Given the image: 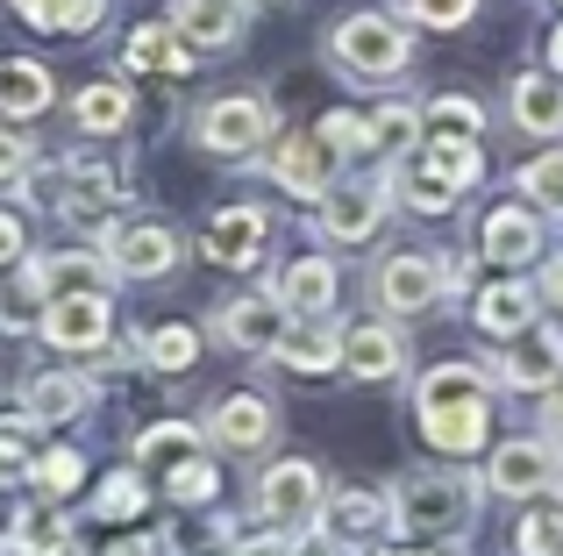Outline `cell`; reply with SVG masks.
<instances>
[{"mask_svg":"<svg viewBox=\"0 0 563 556\" xmlns=\"http://www.w3.org/2000/svg\"><path fill=\"white\" fill-rule=\"evenodd\" d=\"M385 529L399 543H464L478 529V478L435 464V471H407L385 492Z\"/></svg>","mask_w":563,"mask_h":556,"instance_id":"6da1fadb","label":"cell"},{"mask_svg":"<svg viewBox=\"0 0 563 556\" xmlns=\"http://www.w3.org/2000/svg\"><path fill=\"white\" fill-rule=\"evenodd\" d=\"M413 414H421V435L442 457H478L493 443V386H485L478 364H435V371H421Z\"/></svg>","mask_w":563,"mask_h":556,"instance_id":"7a4b0ae2","label":"cell"},{"mask_svg":"<svg viewBox=\"0 0 563 556\" xmlns=\"http://www.w3.org/2000/svg\"><path fill=\"white\" fill-rule=\"evenodd\" d=\"M329 65L343 71V79L393 86V79H407V65H413V29L385 8H357L329 29Z\"/></svg>","mask_w":563,"mask_h":556,"instance_id":"3957f363","label":"cell"},{"mask_svg":"<svg viewBox=\"0 0 563 556\" xmlns=\"http://www.w3.org/2000/svg\"><path fill=\"white\" fill-rule=\"evenodd\" d=\"M478 179H485V151H478V143L428 136L421 151L393 171V200H407L413 214H450Z\"/></svg>","mask_w":563,"mask_h":556,"instance_id":"277c9868","label":"cell"},{"mask_svg":"<svg viewBox=\"0 0 563 556\" xmlns=\"http://www.w3.org/2000/svg\"><path fill=\"white\" fill-rule=\"evenodd\" d=\"M278 136V114L264 93H214L200 114H192V143L221 165H257Z\"/></svg>","mask_w":563,"mask_h":556,"instance_id":"5b68a950","label":"cell"},{"mask_svg":"<svg viewBox=\"0 0 563 556\" xmlns=\"http://www.w3.org/2000/svg\"><path fill=\"white\" fill-rule=\"evenodd\" d=\"M321 507H329V478H321V464L307 457H286L272 464V471L257 478V514L272 521V535H314L321 529Z\"/></svg>","mask_w":563,"mask_h":556,"instance_id":"8992f818","label":"cell"},{"mask_svg":"<svg viewBox=\"0 0 563 556\" xmlns=\"http://www.w3.org/2000/svg\"><path fill=\"white\" fill-rule=\"evenodd\" d=\"M450 286H464V265H456V257H435V251H393L372 271V300L385 314H428Z\"/></svg>","mask_w":563,"mask_h":556,"instance_id":"52a82bcc","label":"cell"},{"mask_svg":"<svg viewBox=\"0 0 563 556\" xmlns=\"http://www.w3.org/2000/svg\"><path fill=\"white\" fill-rule=\"evenodd\" d=\"M393 214V186L385 179H350V186H329L314 200V236L335 243V251H364V243L385 229Z\"/></svg>","mask_w":563,"mask_h":556,"instance_id":"ba28073f","label":"cell"},{"mask_svg":"<svg viewBox=\"0 0 563 556\" xmlns=\"http://www.w3.org/2000/svg\"><path fill=\"white\" fill-rule=\"evenodd\" d=\"M207 329H214V343L235 349V357H272L278 335L292 329V314L272 286H250V292H229V300L207 314Z\"/></svg>","mask_w":563,"mask_h":556,"instance_id":"9c48e42d","label":"cell"},{"mask_svg":"<svg viewBox=\"0 0 563 556\" xmlns=\"http://www.w3.org/2000/svg\"><path fill=\"white\" fill-rule=\"evenodd\" d=\"M114 335V292H57L43 307V343L57 357H100Z\"/></svg>","mask_w":563,"mask_h":556,"instance_id":"30bf717a","label":"cell"},{"mask_svg":"<svg viewBox=\"0 0 563 556\" xmlns=\"http://www.w3.org/2000/svg\"><path fill=\"white\" fill-rule=\"evenodd\" d=\"M108 271L114 278H136V286H151V278H172L179 271V257H186V236L179 229H165V222H114L108 229Z\"/></svg>","mask_w":563,"mask_h":556,"instance_id":"8fae6325","label":"cell"},{"mask_svg":"<svg viewBox=\"0 0 563 556\" xmlns=\"http://www.w3.org/2000/svg\"><path fill=\"white\" fill-rule=\"evenodd\" d=\"M563 443L550 435H514V443L493 449V464H485V486L499 492V500H542V492H556L563 478Z\"/></svg>","mask_w":563,"mask_h":556,"instance_id":"7c38bea8","label":"cell"},{"mask_svg":"<svg viewBox=\"0 0 563 556\" xmlns=\"http://www.w3.org/2000/svg\"><path fill=\"white\" fill-rule=\"evenodd\" d=\"M272 251V214L264 208H214L200 229V257L221 271H250L257 257Z\"/></svg>","mask_w":563,"mask_h":556,"instance_id":"4fadbf2b","label":"cell"},{"mask_svg":"<svg viewBox=\"0 0 563 556\" xmlns=\"http://www.w3.org/2000/svg\"><path fill=\"white\" fill-rule=\"evenodd\" d=\"M257 165L272 171V186H278V193H292V200H321L335 186L329 143H321V136H300V129H292V136H272V151H264Z\"/></svg>","mask_w":563,"mask_h":556,"instance_id":"5bb4252c","label":"cell"},{"mask_svg":"<svg viewBox=\"0 0 563 556\" xmlns=\"http://www.w3.org/2000/svg\"><path fill=\"white\" fill-rule=\"evenodd\" d=\"M200 435H207L214 449H235V457H257V449L278 435V407L264 400V392H229V400H214V407H207Z\"/></svg>","mask_w":563,"mask_h":556,"instance_id":"9a60e30c","label":"cell"},{"mask_svg":"<svg viewBox=\"0 0 563 556\" xmlns=\"http://www.w3.org/2000/svg\"><path fill=\"white\" fill-rule=\"evenodd\" d=\"M100 400V386L86 371H65V364H51V371H29L22 378V414L36 421V429H65V421H86Z\"/></svg>","mask_w":563,"mask_h":556,"instance_id":"2e32d148","label":"cell"},{"mask_svg":"<svg viewBox=\"0 0 563 556\" xmlns=\"http://www.w3.org/2000/svg\"><path fill=\"white\" fill-rule=\"evenodd\" d=\"M499 378H507L514 392H556L563 386V329H521L507 343V357H499Z\"/></svg>","mask_w":563,"mask_h":556,"instance_id":"e0dca14e","label":"cell"},{"mask_svg":"<svg viewBox=\"0 0 563 556\" xmlns=\"http://www.w3.org/2000/svg\"><path fill=\"white\" fill-rule=\"evenodd\" d=\"M343 371L357 386H393L407 371V343H399L393 321H350L343 329Z\"/></svg>","mask_w":563,"mask_h":556,"instance_id":"ac0fdd59","label":"cell"},{"mask_svg":"<svg viewBox=\"0 0 563 556\" xmlns=\"http://www.w3.org/2000/svg\"><path fill=\"white\" fill-rule=\"evenodd\" d=\"M478 251L493 257L499 271H521V265H536V257H542V214H536V208H521V200L493 208V214H485V236H478Z\"/></svg>","mask_w":563,"mask_h":556,"instance_id":"d6986e66","label":"cell"},{"mask_svg":"<svg viewBox=\"0 0 563 556\" xmlns=\"http://www.w3.org/2000/svg\"><path fill=\"white\" fill-rule=\"evenodd\" d=\"M286 371H300V378H329V371H343V321L335 314H321V321H292L286 335H278V349H272Z\"/></svg>","mask_w":563,"mask_h":556,"instance_id":"ffe728a7","label":"cell"},{"mask_svg":"<svg viewBox=\"0 0 563 556\" xmlns=\"http://www.w3.org/2000/svg\"><path fill=\"white\" fill-rule=\"evenodd\" d=\"M172 29L192 51H229L250 29V0H172Z\"/></svg>","mask_w":563,"mask_h":556,"instance_id":"44dd1931","label":"cell"},{"mask_svg":"<svg viewBox=\"0 0 563 556\" xmlns=\"http://www.w3.org/2000/svg\"><path fill=\"white\" fill-rule=\"evenodd\" d=\"M278 300H286V314L292 321H321V314H335V292H343V271L329 265V257H292L286 271H278Z\"/></svg>","mask_w":563,"mask_h":556,"instance_id":"7402d4cb","label":"cell"},{"mask_svg":"<svg viewBox=\"0 0 563 556\" xmlns=\"http://www.w3.org/2000/svg\"><path fill=\"white\" fill-rule=\"evenodd\" d=\"M43 307H51V286H43V257L36 265H0V329L8 335H43Z\"/></svg>","mask_w":563,"mask_h":556,"instance_id":"603a6c76","label":"cell"},{"mask_svg":"<svg viewBox=\"0 0 563 556\" xmlns=\"http://www.w3.org/2000/svg\"><path fill=\"white\" fill-rule=\"evenodd\" d=\"M536 286H521V278H499V286H485L478 300H471V321H478L493 343H514L521 329H536Z\"/></svg>","mask_w":563,"mask_h":556,"instance_id":"cb8c5ba5","label":"cell"},{"mask_svg":"<svg viewBox=\"0 0 563 556\" xmlns=\"http://www.w3.org/2000/svg\"><path fill=\"white\" fill-rule=\"evenodd\" d=\"M129 114H136V93L122 79H93L71 93V129H86V136H122Z\"/></svg>","mask_w":563,"mask_h":556,"instance_id":"d4e9b609","label":"cell"},{"mask_svg":"<svg viewBox=\"0 0 563 556\" xmlns=\"http://www.w3.org/2000/svg\"><path fill=\"white\" fill-rule=\"evenodd\" d=\"M51 100H57V86L36 57H0V114L8 122H36Z\"/></svg>","mask_w":563,"mask_h":556,"instance_id":"484cf974","label":"cell"},{"mask_svg":"<svg viewBox=\"0 0 563 556\" xmlns=\"http://www.w3.org/2000/svg\"><path fill=\"white\" fill-rule=\"evenodd\" d=\"M385 529V492L372 486H329V507H321V535L335 543H357V535Z\"/></svg>","mask_w":563,"mask_h":556,"instance_id":"4316f807","label":"cell"},{"mask_svg":"<svg viewBox=\"0 0 563 556\" xmlns=\"http://www.w3.org/2000/svg\"><path fill=\"white\" fill-rule=\"evenodd\" d=\"M514 129H528V136H563V79L556 71H521V79H514Z\"/></svg>","mask_w":563,"mask_h":556,"instance_id":"83f0119b","label":"cell"},{"mask_svg":"<svg viewBox=\"0 0 563 556\" xmlns=\"http://www.w3.org/2000/svg\"><path fill=\"white\" fill-rule=\"evenodd\" d=\"M122 57H129L136 71H165V79H179V71H192V51H186V36H179L172 22H143V29H129Z\"/></svg>","mask_w":563,"mask_h":556,"instance_id":"f1b7e54d","label":"cell"},{"mask_svg":"<svg viewBox=\"0 0 563 556\" xmlns=\"http://www.w3.org/2000/svg\"><path fill=\"white\" fill-rule=\"evenodd\" d=\"M200 443H207V435L192 429V421H151V429L136 435V464H143V471H165V478H172L179 464L200 457Z\"/></svg>","mask_w":563,"mask_h":556,"instance_id":"f546056e","label":"cell"},{"mask_svg":"<svg viewBox=\"0 0 563 556\" xmlns=\"http://www.w3.org/2000/svg\"><path fill=\"white\" fill-rule=\"evenodd\" d=\"M57 543H71V521L57 500H29L8 521V556H36V549H57Z\"/></svg>","mask_w":563,"mask_h":556,"instance_id":"4dcf8cb0","label":"cell"},{"mask_svg":"<svg viewBox=\"0 0 563 556\" xmlns=\"http://www.w3.org/2000/svg\"><path fill=\"white\" fill-rule=\"evenodd\" d=\"M143 364L165 371V378L192 371V364H200V329H192V321H151V329H143Z\"/></svg>","mask_w":563,"mask_h":556,"instance_id":"1f68e13d","label":"cell"},{"mask_svg":"<svg viewBox=\"0 0 563 556\" xmlns=\"http://www.w3.org/2000/svg\"><path fill=\"white\" fill-rule=\"evenodd\" d=\"M43 464V429L29 414H8L0 421V486H29Z\"/></svg>","mask_w":563,"mask_h":556,"instance_id":"d6a6232c","label":"cell"},{"mask_svg":"<svg viewBox=\"0 0 563 556\" xmlns=\"http://www.w3.org/2000/svg\"><path fill=\"white\" fill-rule=\"evenodd\" d=\"M22 8L29 29H65V36H79V29H100V14H108V0H14Z\"/></svg>","mask_w":563,"mask_h":556,"instance_id":"836d02e7","label":"cell"},{"mask_svg":"<svg viewBox=\"0 0 563 556\" xmlns=\"http://www.w3.org/2000/svg\"><path fill=\"white\" fill-rule=\"evenodd\" d=\"M421 129H428V136L478 143V136H485V108H478L471 93H435V100H428V114H421Z\"/></svg>","mask_w":563,"mask_h":556,"instance_id":"e575fe53","label":"cell"},{"mask_svg":"<svg viewBox=\"0 0 563 556\" xmlns=\"http://www.w3.org/2000/svg\"><path fill=\"white\" fill-rule=\"evenodd\" d=\"M143 507H151V486H143V471H108V478L93 486V514L114 521V529H122V521H136Z\"/></svg>","mask_w":563,"mask_h":556,"instance_id":"d590c367","label":"cell"},{"mask_svg":"<svg viewBox=\"0 0 563 556\" xmlns=\"http://www.w3.org/2000/svg\"><path fill=\"white\" fill-rule=\"evenodd\" d=\"M372 129H378V157H413L421 151V114L407 108V100H378V114H372Z\"/></svg>","mask_w":563,"mask_h":556,"instance_id":"8d00e7d4","label":"cell"},{"mask_svg":"<svg viewBox=\"0 0 563 556\" xmlns=\"http://www.w3.org/2000/svg\"><path fill=\"white\" fill-rule=\"evenodd\" d=\"M521 200L536 214H563V151H542L521 165Z\"/></svg>","mask_w":563,"mask_h":556,"instance_id":"74e56055","label":"cell"},{"mask_svg":"<svg viewBox=\"0 0 563 556\" xmlns=\"http://www.w3.org/2000/svg\"><path fill=\"white\" fill-rule=\"evenodd\" d=\"M314 136L329 143V157H378V129L364 122V114H350V108H335Z\"/></svg>","mask_w":563,"mask_h":556,"instance_id":"f35d334b","label":"cell"},{"mask_svg":"<svg viewBox=\"0 0 563 556\" xmlns=\"http://www.w3.org/2000/svg\"><path fill=\"white\" fill-rule=\"evenodd\" d=\"M165 492H172L179 507H207V500L221 492V471H214V457H192V464H179V471L165 478Z\"/></svg>","mask_w":563,"mask_h":556,"instance_id":"ab89813d","label":"cell"},{"mask_svg":"<svg viewBox=\"0 0 563 556\" xmlns=\"http://www.w3.org/2000/svg\"><path fill=\"white\" fill-rule=\"evenodd\" d=\"M79 478H86V457H79V449H65V443H51V449H43V464H36V486L51 492V500L79 492Z\"/></svg>","mask_w":563,"mask_h":556,"instance_id":"60d3db41","label":"cell"},{"mask_svg":"<svg viewBox=\"0 0 563 556\" xmlns=\"http://www.w3.org/2000/svg\"><path fill=\"white\" fill-rule=\"evenodd\" d=\"M514 549H521V556H556L563 549V507H556V514H521Z\"/></svg>","mask_w":563,"mask_h":556,"instance_id":"b9f144b4","label":"cell"},{"mask_svg":"<svg viewBox=\"0 0 563 556\" xmlns=\"http://www.w3.org/2000/svg\"><path fill=\"white\" fill-rule=\"evenodd\" d=\"M407 8V22H421V29H464L471 14H478V0H399Z\"/></svg>","mask_w":563,"mask_h":556,"instance_id":"7bdbcfd3","label":"cell"},{"mask_svg":"<svg viewBox=\"0 0 563 556\" xmlns=\"http://www.w3.org/2000/svg\"><path fill=\"white\" fill-rule=\"evenodd\" d=\"M36 165H43V157H36V143H29V136H14V129L0 122V186H22Z\"/></svg>","mask_w":563,"mask_h":556,"instance_id":"ee69618b","label":"cell"},{"mask_svg":"<svg viewBox=\"0 0 563 556\" xmlns=\"http://www.w3.org/2000/svg\"><path fill=\"white\" fill-rule=\"evenodd\" d=\"M29 257V236H22V214L0 208V265H22Z\"/></svg>","mask_w":563,"mask_h":556,"instance_id":"f6af8a7d","label":"cell"},{"mask_svg":"<svg viewBox=\"0 0 563 556\" xmlns=\"http://www.w3.org/2000/svg\"><path fill=\"white\" fill-rule=\"evenodd\" d=\"M221 556H292V535H250V543H229Z\"/></svg>","mask_w":563,"mask_h":556,"instance_id":"bcb514c9","label":"cell"},{"mask_svg":"<svg viewBox=\"0 0 563 556\" xmlns=\"http://www.w3.org/2000/svg\"><path fill=\"white\" fill-rule=\"evenodd\" d=\"M292 556H357V549H350V543H335V535H300V543H292Z\"/></svg>","mask_w":563,"mask_h":556,"instance_id":"7dc6e473","label":"cell"},{"mask_svg":"<svg viewBox=\"0 0 563 556\" xmlns=\"http://www.w3.org/2000/svg\"><path fill=\"white\" fill-rule=\"evenodd\" d=\"M542 435H550V443H563V386L542 400Z\"/></svg>","mask_w":563,"mask_h":556,"instance_id":"c3c4849f","label":"cell"},{"mask_svg":"<svg viewBox=\"0 0 563 556\" xmlns=\"http://www.w3.org/2000/svg\"><path fill=\"white\" fill-rule=\"evenodd\" d=\"M536 292H542V300H556V307H563V251L550 257V265H542V286H536Z\"/></svg>","mask_w":563,"mask_h":556,"instance_id":"681fc988","label":"cell"},{"mask_svg":"<svg viewBox=\"0 0 563 556\" xmlns=\"http://www.w3.org/2000/svg\"><path fill=\"white\" fill-rule=\"evenodd\" d=\"M108 556H165V543H157V535H129V543H114Z\"/></svg>","mask_w":563,"mask_h":556,"instance_id":"f907efd6","label":"cell"},{"mask_svg":"<svg viewBox=\"0 0 563 556\" xmlns=\"http://www.w3.org/2000/svg\"><path fill=\"white\" fill-rule=\"evenodd\" d=\"M378 556H450V549H428V543H393V549H378Z\"/></svg>","mask_w":563,"mask_h":556,"instance_id":"816d5d0a","label":"cell"},{"mask_svg":"<svg viewBox=\"0 0 563 556\" xmlns=\"http://www.w3.org/2000/svg\"><path fill=\"white\" fill-rule=\"evenodd\" d=\"M550 71H556V79H563V22L550 29Z\"/></svg>","mask_w":563,"mask_h":556,"instance_id":"f5cc1de1","label":"cell"},{"mask_svg":"<svg viewBox=\"0 0 563 556\" xmlns=\"http://www.w3.org/2000/svg\"><path fill=\"white\" fill-rule=\"evenodd\" d=\"M36 556H86L79 543H57V549H36Z\"/></svg>","mask_w":563,"mask_h":556,"instance_id":"db71d44e","label":"cell"},{"mask_svg":"<svg viewBox=\"0 0 563 556\" xmlns=\"http://www.w3.org/2000/svg\"><path fill=\"white\" fill-rule=\"evenodd\" d=\"M556 507H563V478H556Z\"/></svg>","mask_w":563,"mask_h":556,"instance_id":"11a10c76","label":"cell"},{"mask_svg":"<svg viewBox=\"0 0 563 556\" xmlns=\"http://www.w3.org/2000/svg\"><path fill=\"white\" fill-rule=\"evenodd\" d=\"M0 556H8V543H0Z\"/></svg>","mask_w":563,"mask_h":556,"instance_id":"9f6ffc18","label":"cell"},{"mask_svg":"<svg viewBox=\"0 0 563 556\" xmlns=\"http://www.w3.org/2000/svg\"><path fill=\"white\" fill-rule=\"evenodd\" d=\"M556 556H563V549H556Z\"/></svg>","mask_w":563,"mask_h":556,"instance_id":"6f0895ef","label":"cell"}]
</instances>
